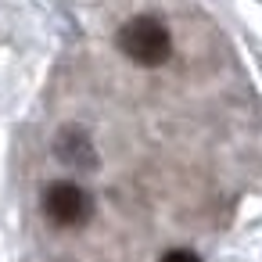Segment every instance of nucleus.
<instances>
[{"label":"nucleus","instance_id":"nucleus-1","mask_svg":"<svg viewBox=\"0 0 262 262\" xmlns=\"http://www.w3.org/2000/svg\"><path fill=\"white\" fill-rule=\"evenodd\" d=\"M119 51L140 69H158L172 58V36L162 18L137 15L119 29Z\"/></svg>","mask_w":262,"mask_h":262},{"label":"nucleus","instance_id":"nucleus-2","mask_svg":"<svg viewBox=\"0 0 262 262\" xmlns=\"http://www.w3.org/2000/svg\"><path fill=\"white\" fill-rule=\"evenodd\" d=\"M43 215L54 226H61V230L83 226L94 215V198L79 183H72V180H54L43 190Z\"/></svg>","mask_w":262,"mask_h":262},{"label":"nucleus","instance_id":"nucleus-3","mask_svg":"<svg viewBox=\"0 0 262 262\" xmlns=\"http://www.w3.org/2000/svg\"><path fill=\"white\" fill-rule=\"evenodd\" d=\"M54 155L61 165H69L76 172H94L101 165V155H97V147L83 126H61L54 133Z\"/></svg>","mask_w":262,"mask_h":262},{"label":"nucleus","instance_id":"nucleus-4","mask_svg":"<svg viewBox=\"0 0 262 262\" xmlns=\"http://www.w3.org/2000/svg\"><path fill=\"white\" fill-rule=\"evenodd\" d=\"M158 262H201L194 251H187V248H172V251H165Z\"/></svg>","mask_w":262,"mask_h":262}]
</instances>
